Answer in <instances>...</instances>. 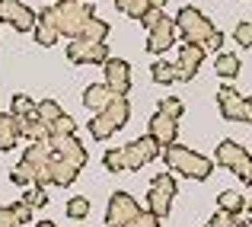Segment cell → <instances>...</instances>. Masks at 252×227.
Returning <instances> with one entry per match:
<instances>
[{"label":"cell","mask_w":252,"mask_h":227,"mask_svg":"<svg viewBox=\"0 0 252 227\" xmlns=\"http://www.w3.org/2000/svg\"><path fill=\"white\" fill-rule=\"evenodd\" d=\"M163 160H166V166L172 173H182V176H189V179H208L211 173H214V163H211L208 157H201V153H195L191 148H182V144H169V148H163L160 153Z\"/></svg>","instance_id":"obj_1"},{"label":"cell","mask_w":252,"mask_h":227,"mask_svg":"<svg viewBox=\"0 0 252 227\" xmlns=\"http://www.w3.org/2000/svg\"><path fill=\"white\" fill-rule=\"evenodd\" d=\"M51 6H55V29H58V36H67V38H80L86 19L96 16V6L80 3V0H67V3H51Z\"/></svg>","instance_id":"obj_2"},{"label":"cell","mask_w":252,"mask_h":227,"mask_svg":"<svg viewBox=\"0 0 252 227\" xmlns=\"http://www.w3.org/2000/svg\"><path fill=\"white\" fill-rule=\"evenodd\" d=\"M217 163L220 166H227L230 173H236V176L243 179L246 186H252V153L243 148V144H236V141H220L217 144Z\"/></svg>","instance_id":"obj_3"},{"label":"cell","mask_w":252,"mask_h":227,"mask_svg":"<svg viewBox=\"0 0 252 227\" xmlns=\"http://www.w3.org/2000/svg\"><path fill=\"white\" fill-rule=\"evenodd\" d=\"M176 23V29L182 32V38L189 45H204V38L214 32V26H211V19L204 16L201 10H195V6H185V10H179V16L172 19Z\"/></svg>","instance_id":"obj_4"},{"label":"cell","mask_w":252,"mask_h":227,"mask_svg":"<svg viewBox=\"0 0 252 227\" xmlns=\"http://www.w3.org/2000/svg\"><path fill=\"white\" fill-rule=\"evenodd\" d=\"M176 192H179V186H176V176H172V173H160V176H154L150 192H147L150 211H154L157 218H166L169 208H172V198H176Z\"/></svg>","instance_id":"obj_5"},{"label":"cell","mask_w":252,"mask_h":227,"mask_svg":"<svg viewBox=\"0 0 252 227\" xmlns=\"http://www.w3.org/2000/svg\"><path fill=\"white\" fill-rule=\"evenodd\" d=\"M137 215H141V205L134 202V195H128V192H112L109 208H105V227H128Z\"/></svg>","instance_id":"obj_6"},{"label":"cell","mask_w":252,"mask_h":227,"mask_svg":"<svg viewBox=\"0 0 252 227\" xmlns=\"http://www.w3.org/2000/svg\"><path fill=\"white\" fill-rule=\"evenodd\" d=\"M160 153H163L160 144H157L150 135H144V138H137V141H131V144H125V148H122L125 170H141L144 163H154Z\"/></svg>","instance_id":"obj_7"},{"label":"cell","mask_w":252,"mask_h":227,"mask_svg":"<svg viewBox=\"0 0 252 227\" xmlns=\"http://www.w3.org/2000/svg\"><path fill=\"white\" fill-rule=\"evenodd\" d=\"M51 160H55V153H51L48 144H29L26 148L23 163L32 170L35 186H51Z\"/></svg>","instance_id":"obj_8"},{"label":"cell","mask_w":252,"mask_h":227,"mask_svg":"<svg viewBox=\"0 0 252 227\" xmlns=\"http://www.w3.org/2000/svg\"><path fill=\"white\" fill-rule=\"evenodd\" d=\"M67 58L74 64H99L102 68L109 58V45L105 42H86V38H74L67 45Z\"/></svg>","instance_id":"obj_9"},{"label":"cell","mask_w":252,"mask_h":227,"mask_svg":"<svg viewBox=\"0 0 252 227\" xmlns=\"http://www.w3.org/2000/svg\"><path fill=\"white\" fill-rule=\"evenodd\" d=\"M0 19L10 23L16 32H32L35 29V10H29L23 0H0Z\"/></svg>","instance_id":"obj_10"},{"label":"cell","mask_w":252,"mask_h":227,"mask_svg":"<svg viewBox=\"0 0 252 227\" xmlns=\"http://www.w3.org/2000/svg\"><path fill=\"white\" fill-rule=\"evenodd\" d=\"M105 86H109L115 96H128L131 90V64L122 58H105Z\"/></svg>","instance_id":"obj_11"},{"label":"cell","mask_w":252,"mask_h":227,"mask_svg":"<svg viewBox=\"0 0 252 227\" xmlns=\"http://www.w3.org/2000/svg\"><path fill=\"white\" fill-rule=\"evenodd\" d=\"M204 55H208V51H204L201 45H189V42H185L182 48H179V61H176V83H179V80L185 83V80L195 77L198 68L204 64Z\"/></svg>","instance_id":"obj_12"},{"label":"cell","mask_w":252,"mask_h":227,"mask_svg":"<svg viewBox=\"0 0 252 227\" xmlns=\"http://www.w3.org/2000/svg\"><path fill=\"white\" fill-rule=\"evenodd\" d=\"M45 144H48V148H51V153H58V157H61V160H67V163L80 166V170L86 166V148H83L80 141H77L74 135H70V138L51 135V138H48V141H45Z\"/></svg>","instance_id":"obj_13"},{"label":"cell","mask_w":252,"mask_h":227,"mask_svg":"<svg viewBox=\"0 0 252 227\" xmlns=\"http://www.w3.org/2000/svg\"><path fill=\"white\" fill-rule=\"evenodd\" d=\"M150 138H154L160 148H169V144L179 141V122L169 115H163V112H154L150 115Z\"/></svg>","instance_id":"obj_14"},{"label":"cell","mask_w":252,"mask_h":227,"mask_svg":"<svg viewBox=\"0 0 252 227\" xmlns=\"http://www.w3.org/2000/svg\"><path fill=\"white\" fill-rule=\"evenodd\" d=\"M172 42H176V23L163 16L160 23H157L154 29H150V38H147V51H150V55H163V51H166Z\"/></svg>","instance_id":"obj_15"},{"label":"cell","mask_w":252,"mask_h":227,"mask_svg":"<svg viewBox=\"0 0 252 227\" xmlns=\"http://www.w3.org/2000/svg\"><path fill=\"white\" fill-rule=\"evenodd\" d=\"M217 106H220V115L230 118V122H240V109H243V96L233 90L230 83H223L217 90Z\"/></svg>","instance_id":"obj_16"},{"label":"cell","mask_w":252,"mask_h":227,"mask_svg":"<svg viewBox=\"0 0 252 227\" xmlns=\"http://www.w3.org/2000/svg\"><path fill=\"white\" fill-rule=\"evenodd\" d=\"M19 138H23V118H16L13 112L10 115L0 112V151H13Z\"/></svg>","instance_id":"obj_17"},{"label":"cell","mask_w":252,"mask_h":227,"mask_svg":"<svg viewBox=\"0 0 252 227\" xmlns=\"http://www.w3.org/2000/svg\"><path fill=\"white\" fill-rule=\"evenodd\" d=\"M105 118L112 122V128H125V125L131 122V103H128V96H112V103L105 106V112H102Z\"/></svg>","instance_id":"obj_18"},{"label":"cell","mask_w":252,"mask_h":227,"mask_svg":"<svg viewBox=\"0 0 252 227\" xmlns=\"http://www.w3.org/2000/svg\"><path fill=\"white\" fill-rule=\"evenodd\" d=\"M112 96H115V93H112L105 83H90L83 90V106L93 109V112H105V106L112 103Z\"/></svg>","instance_id":"obj_19"},{"label":"cell","mask_w":252,"mask_h":227,"mask_svg":"<svg viewBox=\"0 0 252 227\" xmlns=\"http://www.w3.org/2000/svg\"><path fill=\"white\" fill-rule=\"evenodd\" d=\"M77 176H80V166H74V163H67V160H61L55 153V160H51V183L55 186H74L77 183Z\"/></svg>","instance_id":"obj_20"},{"label":"cell","mask_w":252,"mask_h":227,"mask_svg":"<svg viewBox=\"0 0 252 227\" xmlns=\"http://www.w3.org/2000/svg\"><path fill=\"white\" fill-rule=\"evenodd\" d=\"M23 138H29L32 144H45L51 138L48 122H42V118H26L23 122Z\"/></svg>","instance_id":"obj_21"},{"label":"cell","mask_w":252,"mask_h":227,"mask_svg":"<svg viewBox=\"0 0 252 227\" xmlns=\"http://www.w3.org/2000/svg\"><path fill=\"white\" fill-rule=\"evenodd\" d=\"M80 38H86V42H105V38H109V23L99 19V16H90L86 26H83V32H80Z\"/></svg>","instance_id":"obj_22"},{"label":"cell","mask_w":252,"mask_h":227,"mask_svg":"<svg viewBox=\"0 0 252 227\" xmlns=\"http://www.w3.org/2000/svg\"><path fill=\"white\" fill-rule=\"evenodd\" d=\"M90 135L96 138V141H109V138L115 135V128H112V122L102 115V112H96V115L90 118Z\"/></svg>","instance_id":"obj_23"},{"label":"cell","mask_w":252,"mask_h":227,"mask_svg":"<svg viewBox=\"0 0 252 227\" xmlns=\"http://www.w3.org/2000/svg\"><path fill=\"white\" fill-rule=\"evenodd\" d=\"M217 208L227 211V215H240V211L246 208V202H243L240 192H220V195H217Z\"/></svg>","instance_id":"obj_24"},{"label":"cell","mask_w":252,"mask_h":227,"mask_svg":"<svg viewBox=\"0 0 252 227\" xmlns=\"http://www.w3.org/2000/svg\"><path fill=\"white\" fill-rule=\"evenodd\" d=\"M214 71H217L223 80H233L236 74H240V58H236V55H217Z\"/></svg>","instance_id":"obj_25"},{"label":"cell","mask_w":252,"mask_h":227,"mask_svg":"<svg viewBox=\"0 0 252 227\" xmlns=\"http://www.w3.org/2000/svg\"><path fill=\"white\" fill-rule=\"evenodd\" d=\"M23 202L29 205L32 211L35 208H45V205H48V192H45V186H26V192H23Z\"/></svg>","instance_id":"obj_26"},{"label":"cell","mask_w":252,"mask_h":227,"mask_svg":"<svg viewBox=\"0 0 252 227\" xmlns=\"http://www.w3.org/2000/svg\"><path fill=\"white\" fill-rule=\"evenodd\" d=\"M32 36H35V42L45 45V48H55V45H58V29H55V26H48V23H38V19H35Z\"/></svg>","instance_id":"obj_27"},{"label":"cell","mask_w":252,"mask_h":227,"mask_svg":"<svg viewBox=\"0 0 252 227\" xmlns=\"http://www.w3.org/2000/svg\"><path fill=\"white\" fill-rule=\"evenodd\" d=\"M13 115L16 118H35V103H32L29 96H26V93H16V96H13Z\"/></svg>","instance_id":"obj_28"},{"label":"cell","mask_w":252,"mask_h":227,"mask_svg":"<svg viewBox=\"0 0 252 227\" xmlns=\"http://www.w3.org/2000/svg\"><path fill=\"white\" fill-rule=\"evenodd\" d=\"M150 74H154L157 83H176V64L172 61H157L154 68H150Z\"/></svg>","instance_id":"obj_29"},{"label":"cell","mask_w":252,"mask_h":227,"mask_svg":"<svg viewBox=\"0 0 252 227\" xmlns=\"http://www.w3.org/2000/svg\"><path fill=\"white\" fill-rule=\"evenodd\" d=\"M48 128H51V135L70 138V135H74V131H77V122H74V118H70V115H64V112H61V115H58L55 122H48Z\"/></svg>","instance_id":"obj_30"},{"label":"cell","mask_w":252,"mask_h":227,"mask_svg":"<svg viewBox=\"0 0 252 227\" xmlns=\"http://www.w3.org/2000/svg\"><path fill=\"white\" fill-rule=\"evenodd\" d=\"M58 115H61V106H58L55 99H42V103H35V118H42V122H55Z\"/></svg>","instance_id":"obj_31"},{"label":"cell","mask_w":252,"mask_h":227,"mask_svg":"<svg viewBox=\"0 0 252 227\" xmlns=\"http://www.w3.org/2000/svg\"><path fill=\"white\" fill-rule=\"evenodd\" d=\"M10 183H13V186H23V189H26V186H32V183H35V179H32V170L23 163V160H19V163L10 170Z\"/></svg>","instance_id":"obj_32"},{"label":"cell","mask_w":252,"mask_h":227,"mask_svg":"<svg viewBox=\"0 0 252 227\" xmlns=\"http://www.w3.org/2000/svg\"><path fill=\"white\" fill-rule=\"evenodd\" d=\"M157 112H163V115H169V118H176L179 122V115H182V99H176V96H163L160 99V106H157Z\"/></svg>","instance_id":"obj_33"},{"label":"cell","mask_w":252,"mask_h":227,"mask_svg":"<svg viewBox=\"0 0 252 227\" xmlns=\"http://www.w3.org/2000/svg\"><path fill=\"white\" fill-rule=\"evenodd\" d=\"M86 215H90V202H86L83 195H77V198L67 202V218H70V221H83Z\"/></svg>","instance_id":"obj_34"},{"label":"cell","mask_w":252,"mask_h":227,"mask_svg":"<svg viewBox=\"0 0 252 227\" xmlns=\"http://www.w3.org/2000/svg\"><path fill=\"white\" fill-rule=\"evenodd\" d=\"M102 166H105L109 173H122V170H125L122 148H112V151H105V153H102Z\"/></svg>","instance_id":"obj_35"},{"label":"cell","mask_w":252,"mask_h":227,"mask_svg":"<svg viewBox=\"0 0 252 227\" xmlns=\"http://www.w3.org/2000/svg\"><path fill=\"white\" fill-rule=\"evenodd\" d=\"M118 10H122L125 16H131V19H141L144 13L150 10V3H147V0H128V3H125V6H118Z\"/></svg>","instance_id":"obj_36"},{"label":"cell","mask_w":252,"mask_h":227,"mask_svg":"<svg viewBox=\"0 0 252 227\" xmlns=\"http://www.w3.org/2000/svg\"><path fill=\"white\" fill-rule=\"evenodd\" d=\"M233 38L243 45V48H252V23H240L233 29Z\"/></svg>","instance_id":"obj_37"},{"label":"cell","mask_w":252,"mask_h":227,"mask_svg":"<svg viewBox=\"0 0 252 227\" xmlns=\"http://www.w3.org/2000/svg\"><path fill=\"white\" fill-rule=\"evenodd\" d=\"M128 227H160V218H157L154 211H144V208H141V215H137Z\"/></svg>","instance_id":"obj_38"},{"label":"cell","mask_w":252,"mask_h":227,"mask_svg":"<svg viewBox=\"0 0 252 227\" xmlns=\"http://www.w3.org/2000/svg\"><path fill=\"white\" fill-rule=\"evenodd\" d=\"M10 211H13V218H16V224H29V221H32V208H29L26 202L10 205Z\"/></svg>","instance_id":"obj_39"},{"label":"cell","mask_w":252,"mask_h":227,"mask_svg":"<svg viewBox=\"0 0 252 227\" xmlns=\"http://www.w3.org/2000/svg\"><path fill=\"white\" fill-rule=\"evenodd\" d=\"M236 218H240V215H227V211H217V215L211 218V224H214V227H236V224H240Z\"/></svg>","instance_id":"obj_40"},{"label":"cell","mask_w":252,"mask_h":227,"mask_svg":"<svg viewBox=\"0 0 252 227\" xmlns=\"http://www.w3.org/2000/svg\"><path fill=\"white\" fill-rule=\"evenodd\" d=\"M220 45H223V32H217V29H214L208 38H204L201 48H204V51H220Z\"/></svg>","instance_id":"obj_41"},{"label":"cell","mask_w":252,"mask_h":227,"mask_svg":"<svg viewBox=\"0 0 252 227\" xmlns=\"http://www.w3.org/2000/svg\"><path fill=\"white\" fill-rule=\"evenodd\" d=\"M160 19H163V13H160V10H154V6H150V10H147V13H144V16H141V23L147 26V29H154V26L160 23Z\"/></svg>","instance_id":"obj_42"},{"label":"cell","mask_w":252,"mask_h":227,"mask_svg":"<svg viewBox=\"0 0 252 227\" xmlns=\"http://www.w3.org/2000/svg\"><path fill=\"white\" fill-rule=\"evenodd\" d=\"M0 227H19L16 218H13V211H10V205H6V208H0Z\"/></svg>","instance_id":"obj_43"},{"label":"cell","mask_w":252,"mask_h":227,"mask_svg":"<svg viewBox=\"0 0 252 227\" xmlns=\"http://www.w3.org/2000/svg\"><path fill=\"white\" fill-rule=\"evenodd\" d=\"M240 122H252V96H243V109H240Z\"/></svg>","instance_id":"obj_44"},{"label":"cell","mask_w":252,"mask_h":227,"mask_svg":"<svg viewBox=\"0 0 252 227\" xmlns=\"http://www.w3.org/2000/svg\"><path fill=\"white\" fill-rule=\"evenodd\" d=\"M150 6H154V10H163V6H166V0H147Z\"/></svg>","instance_id":"obj_45"},{"label":"cell","mask_w":252,"mask_h":227,"mask_svg":"<svg viewBox=\"0 0 252 227\" xmlns=\"http://www.w3.org/2000/svg\"><path fill=\"white\" fill-rule=\"evenodd\" d=\"M35 227H55V224H51V221H38Z\"/></svg>","instance_id":"obj_46"},{"label":"cell","mask_w":252,"mask_h":227,"mask_svg":"<svg viewBox=\"0 0 252 227\" xmlns=\"http://www.w3.org/2000/svg\"><path fill=\"white\" fill-rule=\"evenodd\" d=\"M236 227H252V224H249V221H240V224H236Z\"/></svg>","instance_id":"obj_47"},{"label":"cell","mask_w":252,"mask_h":227,"mask_svg":"<svg viewBox=\"0 0 252 227\" xmlns=\"http://www.w3.org/2000/svg\"><path fill=\"white\" fill-rule=\"evenodd\" d=\"M125 3H128V0H115V6H125Z\"/></svg>","instance_id":"obj_48"},{"label":"cell","mask_w":252,"mask_h":227,"mask_svg":"<svg viewBox=\"0 0 252 227\" xmlns=\"http://www.w3.org/2000/svg\"><path fill=\"white\" fill-rule=\"evenodd\" d=\"M51 3H67V0H51Z\"/></svg>","instance_id":"obj_49"},{"label":"cell","mask_w":252,"mask_h":227,"mask_svg":"<svg viewBox=\"0 0 252 227\" xmlns=\"http://www.w3.org/2000/svg\"><path fill=\"white\" fill-rule=\"evenodd\" d=\"M204 227H214V224H211V221H208V224H204Z\"/></svg>","instance_id":"obj_50"}]
</instances>
